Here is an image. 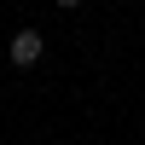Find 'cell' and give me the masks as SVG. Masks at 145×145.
<instances>
[{"label":"cell","instance_id":"6da1fadb","mask_svg":"<svg viewBox=\"0 0 145 145\" xmlns=\"http://www.w3.org/2000/svg\"><path fill=\"white\" fill-rule=\"evenodd\" d=\"M6 52H12V64H18V70H29V64H41L46 41H41V29H18V35L6 41Z\"/></svg>","mask_w":145,"mask_h":145},{"label":"cell","instance_id":"7a4b0ae2","mask_svg":"<svg viewBox=\"0 0 145 145\" xmlns=\"http://www.w3.org/2000/svg\"><path fill=\"white\" fill-rule=\"evenodd\" d=\"M76 6H81V0H58V12H76Z\"/></svg>","mask_w":145,"mask_h":145}]
</instances>
